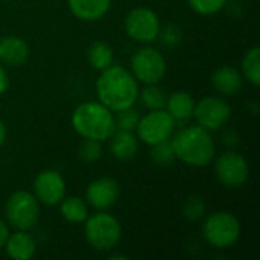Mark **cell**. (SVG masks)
<instances>
[{
	"instance_id": "8fae6325",
	"label": "cell",
	"mask_w": 260,
	"mask_h": 260,
	"mask_svg": "<svg viewBox=\"0 0 260 260\" xmlns=\"http://www.w3.org/2000/svg\"><path fill=\"white\" fill-rule=\"evenodd\" d=\"M218 180L227 187H239L247 183L250 168L247 160L238 152H224L215 165Z\"/></svg>"
},
{
	"instance_id": "cb8c5ba5",
	"label": "cell",
	"mask_w": 260,
	"mask_h": 260,
	"mask_svg": "<svg viewBox=\"0 0 260 260\" xmlns=\"http://www.w3.org/2000/svg\"><path fill=\"white\" fill-rule=\"evenodd\" d=\"M151 158L160 165V166H168L175 160V152H174V146L171 140H165L161 143L152 145V151H151Z\"/></svg>"
},
{
	"instance_id": "3957f363",
	"label": "cell",
	"mask_w": 260,
	"mask_h": 260,
	"mask_svg": "<svg viewBox=\"0 0 260 260\" xmlns=\"http://www.w3.org/2000/svg\"><path fill=\"white\" fill-rule=\"evenodd\" d=\"M73 129L84 139L99 142L108 140L116 131L113 111L101 102H84L72 114Z\"/></svg>"
},
{
	"instance_id": "4316f807",
	"label": "cell",
	"mask_w": 260,
	"mask_h": 260,
	"mask_svg": "<svg viewBox=\"0 0 260 260\" xmlns=\"http://www.w3.org/2000/svg\"><path fill=\"white\" fill-rule=\"evenodd\" d=\"M229 0H189L190 8L201 15H212L224 9Z\"/></svg>"
},
{
	"instance_id": "7c38bea8",
	"label": "cell",
	"mask_w": 260,
	"mask_h": 260,
	"mask_svg": "<svg viewBox=\"0 0 260 260\" xmlns=\"http://www.w3.org/2000/svg\"><path fill=\"white\" fill-rule=\"evenodd\" d=\"M34 192L41 204L55 206L66 197V181L61 174L53 169L43 171L34 181Z\"/></svg>"
},
{
	"instance_id": "9a60e30c",
	"label": "cell",
	"mask_w": 260,
	"mask_h": 260,
	"mask_svg": "<svg viewBox=\"0 0 260 260\" xmlns=\"http://www.w3.org/2000/svg\"><path fill=\"white\" fill-rule=\"evenodd\" d=\"M72 14L82 21L101 20L110 9L111 0H67Z\"/></svg>"
},
{
	"instance_id": "83f0119b",
	"label": "cell",
	"mask_w": 260,
	"mask_h": 260,
	"mask_svg": "<svg viewBox=\"0 0 260 260\" xmlns=\"http://www.w3.org/2000/svg\"><path fill=\"white\" fill-rule=\"evenodd\" d=\"M204 213H206V204L198 197L189 198L183 206V215L189 221H198L200 218H203Z\"/></svg>"
},
{
	"instance_id": "ba28073f",
	"label": "cell",
	"mask_w": 260,
	"mask_h": 260,
	"mask_svg": "<svg viewBox=\"0 0 260 260\" xmlns=\"http://www.w3.org/2000/svg\"><path fill=\"white\" fill-rule=\"evenodd\" d=\"M131 69L139 82L158 84L166 75V59L157 49L143 47L133 55Z\"/></svg>"
},
{
	"instance_id": "5bb4252c",
	"label": "cell",
	"mask_w": 260,
	"mask_h": 260,
	"mask_svg": "<svg viewBox=\"0 0 260 260\" xmlns=\"http://www.w3.org/2000/svg\"><path fill=\"white\" fill-rule=\"evenodd\" d=\"M29 56L27 43L15 35L0 38V61L8 66H21Z\"/></svg>"
},
{
	"instance_id": "30bf717a",
	"label": "cell",
	"mask_w": 260,
	"mask_h": 260,
	"mask_svg": "<svg viewBox=\"0 0 260 260\" xmlns=\"http://www.w3.org/2000/svg\"><path fill=\"white\" fill-rule=\"evenodd\" d=\"M232 116V108L227 102L219 98L207 96L195 104L193 117L197 119L198 125L207 131H216L222 128Z\"/></svg>"
},
{
	"instance_id": "d4e9b609",
	"label": "cell",
	"mask_w": 260,
	"mask_h": 260,
	"mask_svg": "<svg viewBox=\"0 0 260 260\" xmlns=\"http://www.w3.org/2000/svg\"><path fill=\"white\" fill-rule=\"evenodd\" d=\"M140 120V113L134 108H125L117 111V117L114 119L116 122V129H122V131H134L137 128V123Z\"/></svg>"
},
{
	"instance_id": "8992f818",
	"label": "cell",
	"mask_w": 260,
	"mask_h": 260,
	"mask_svg": "<svg viewBox=\"0 0 260 260\" xmlns=\"http://www.w3.org/2000/svg\"><path fill=\"white\" fill-rule=\"evenodd\" d=\"M203 235L212 247L229 248L241 236V222L229 212H216L204 222Z\"/></svg>"
},
{
	"instance_id": "d6986e66",
	"label": "cell",
	"mask_w": 260,
	"mask_h": 260,
	"mask_svg": "<svg viewBox=\"0 0 260 260\" xmlns=\"http://www.w3.org/2000/svg\"><path fill=\"white\" fill-rule=\"evenodd\" d=\"M166 107H168L166 111L171 114V117L175 120V123L177 122H186L193 116L195 101L189 93L177 91V93H172L166 99Z\"/></svg>"
},
{
	"instance_id": "6da1fadb",
	"label": "cell",
	"mask_w": 260,
	"mask_h": 260,
	"mask_svg": "<svg viewBox=\"0 0 260 260\" xmlns=\"http://www.w3.org/2000/svg\"><path fill=\"white\" fill-rule=\"evenodd\" d=\"M96 93L102 105L117 113L134 107L139 99V81L126 69L110 66L102 70L96 82Z\"/></svg>"
},
{
	"instance_id": "7a4b0ae2",
	"label": "cell",
	"mask_w": 260,
	"mask_h": 260,
	"mask_svg": "<svg viewBox=\"0 0 260 260\" xmlns=\"http://www.w3.org/2000/svg\"><path fill=\"white\" fill-rule=\"evenodd\" d=\"M175 158L193 168L209 166L215 157V142L207 129L200 125L186 126L171 140Z\"/></svg>"
},
{
	"instance_id": "2e32d148",
	"label": "cell",
	"mask_w": 260,
	"mask_h": 260,
	"mask_svg": "<svg viewBox=\"0 0 260 260\" xmlns=\"http://www.w3.org/2000/svg\"><path fill=\"white\" fill-rule=\"evenodd\" d=\"M5 248L11 259L27 260L34 257L37 251V244L29 233H26L24 230H18L14 235L8 236Z\"/></svg>"
},
{
	"instance_id": "4fadbf2b",
	"label": "cell",
	"mask_w": 260,
	"mask_h": 260,
	"mask_svg": "<svg viewBox=\"0 0 260 260\" xmlns=\"http://www.w3.org/2000/svg\"><path fill=\"white\" fill-rule=\"evenodd\" d=\"M87 203L96 210H105L116 204L119 198V184L111 178H99L88 184L85 192Z\"/></svg>"
},
{
	"instance_id": "f1b7e54d",
	"label": "cell",
	"mask_w": 260,
	"mask_h": 260,
	"mask_svg": "<svg viewBox=\"0 0 260 260\" xmlns=\"http://www.w3.org/2000/svg\"><path fill=\"white\" fill-rule=\"evenodd\" d=\"M158 37L161 38V43H165L166 46H177L181 41V30L178 26L175 24H168L163 29L160 27V34Z\"/></svg>"
},
{
	"instance_id": "52a82bcc",
	"label": "cell",
	"mask_w": 260,
	"mask_h": 260,
	"mask_svg": "<svg viewBox=\"0 0 260 260\" xmlns=\"http://www.w3.org/2000/svg\"><path fill=\"white\" fill-rule=\"evenodd\" d=\"M136 129L139 133V139L143 143L152 146L172 137L175 129V120L168 111H165V108L149 110L146 116L140 117Z\"/></svg>"
},
{
	"instance_id": "5b68a950",
	"label": "cell",
	"mask_w": 260,
	"mask_h": 260,
	"mask_svg": "<svg viewBox=\"0 0 260 260\" xmlns=\"http://www.w3.org/2000/svg\"><path fill=\"white\" fill-rule=\"evenodd\" d=\"M5 215L11 227L27 232L38 222L40 201L26 190L14 192L6 201Z\"/></svg>"
},
{
	"instance_id": "44dd1931",
	"label": "cell",
	"mask_w": 260,
	"mask_h": 260,
	"mask_svg": "<svg viewBox=\"0 0 260 260\" xmlns=\"http://www.w3.org/2000/svg\"><path fill=\"white\" fill-rule=\"evenodd\" d=\"M87 58H88V62L96 69V70H105L108 69L110 66H113V61H114V53H113V49L104 43V41H94L88 50H87Z\"/></svg>"
},
{
	"instance_id": "484cf974",
	"label": "cell",
	"mask_w": 260,
	"mask_h": 260,
	"mask_svg": "<svg viewBox=\"0 0 260 260\" xmlns=\"http://www.w3.org/2000/svg\"><path fill=\"white\" fill-rule=\"evenodd\" d=\"M102 142L99 140H93V139H84V142L79 145V157L82 161L85 163H94L101 158L102 155Z\"/></svg>"
},
{
	"instance_id": "7402d4cb",
	"label": "cell",
	"mask_w": 260,
	"mask_h": 260,
	"mask_svg": "<svg viewBox=\"0 0 260 260\" xmlns=\"http://www.w3.org/2000/svg\"><path fill=\"white\" fill-rule=\"evenodd\" d=\"M242 72L244 76L254 85L257 87L260 84V49L253 47L245 52L242 58Z\"/></svg>"
},
{
	"instance_id": "e0dca14e",
	"label": "cell",
	"mask_w": 260,
	"mask_h": 260,
	"mask_svg": "<svg viewBox=\"0 0 260 260\" xmlns=\"http://www.w3.org/2000/svg\"><path fill=\"white\" fill-rule=\"evenodd\" d=\"M212 84L215 90L219 91L221 94L232 96L241 91L244 85V79H242V75L236 69L224 66V67H219L212 75Z\"/></svg>"
},
{
	"instance_id": "ac0fdd59",
	"label": "cell",
	"mask_w": 260,
	"mask_h": 260,
	"mask_svg": "<svg viewBox=\"0 0 260 260\" xmlns=\"http://www.w3.org/2000/svg\"><path fill=\"white\" fill-rule=\"evenodd\" d=\"M110 140V151L111 155L117 160H129L137 154L139 142L133 131H122L116 129L114 134L108 139Z\"/></svg>"
},
{
	"instance_id": "9c48e42d",
	"label": "cell",
	"mask_w": 260,
	"mask_h": 260,
	"mask_svg": "<svg viewBox=\"0 0 260 260\" xmlns=\"http://www.w3.org/2000/svg\"><path fill=\"white\" fill-rule=\"evenodd\" d=\"M160 27L158 15L149 8H136L125 18V30L129 38L143 44L155 41Z\"/></svg>"
},
{
	"instance_id": "f546056e",
	"label": "cell",
	"mask_w": 260,
	"mask_h": 260,
	"mask_svg": "<svg viewBox=\"0 0 260 260\" xmlns=\"http://www.w3.org/2000/svg\"><path fill=\"white\" fill-rule=\"evenodd\" d=\"M9 85V79H8V73L5 70L3 66H0V94H3L8 90Z\"/></svg>"
},
{
	"instance_id": "1f68e13d",
	"label": "cell",
	"mask_w": 260,
	"mask_h": 260,
	"mask_svg": "<svg viewBox=\"0 0 260 260\" xmlns=\"http://www.w3.org/2000/svg\"><path fill=\"white\" fill-rule=\"evenodd\" d=\"M5 140H6V126H5V123L0 120V146L5 143Z\"/></svg>"
},
{
	"instance_id": "4dcf8cb0",
	"label": "cell",
	"mask_w": 260,
	"mask_h": 260,
	"mask_svg": "<svg viewBox=\"0 0 260 260\" xmlns=\"http://www.w3.org/2000/svg\"><path fill=\"white\" fill-rule=\"evenodd\" d=\"M8 236H9L8 225L5 224V221H3V219H0V248H3V247H5Z\"/></svg>"
},
{
	"instance_id": "277c9868",
	"label": "cell",
	"mask_w": 260,
	"mask_h": 260,
	"mask_svg": "<svg viewBox=\"0 0 260 260\" xmlns=\"http://www.w3.org/2000/svg\"><path fill=\"white\" fill-rule=\"evenodd\" d=\"M85 239L87 242L98 251H110L113 250L122 236V229L119 221L105 212L94 213L88 216L85 221Z\"/></svg>"
},
{
	"instance_id": "603a6c76",
	"label": "cell",
	"mask_w": 260,
	"mask_h": 260,
	"mask_svg": "<svg viewBox=\"0 0 260 260\" xmlns=\"http://www.w3.org/2000/svg\"><path fill=\"white\" fill-rule=\"evenodd\" d=\"M140 101L143 107L148 110H163L166 107V94L157 84H146V87L140 91Z\"/></svg>"
},
{
	"instance_id": "ffe728a7",
	"label": "cell",
	"mask_w": 260,
	"mask_h": 260,
	"mask_svg": "<svg viewBox=\"0 0 260 260\" xmlns=\"http://www.w3.org/2000/svg\"><path fill=\"white\" fill-rule=\"evenodd\" d=\"M59 204H61V207H59L61 216L67 222L81 224L88 218V207L81 198H76V197L66 198L64 197Z\"/></svg>"
}]
</instances>
